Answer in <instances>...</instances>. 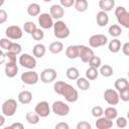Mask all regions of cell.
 <instances>
[{
	"instance_id": "obj_32",
	"label": "cell",
	"mask_w": 129,
	"mask_h": 129,
	"mask_svg": "<svg viewBox=\"0 0 129 129\" xmlns=\"http://www.w3.org/2000/svg\"><path fill=\"white\" fill-rule=\"evenodd\" d=\"M103 114H105V117L110 119V120H114L117 118V115H118V112L116 110V108L114 107H108L105 109V111L103 112Z\"/></svg>"
},
{
	"instance_id": "obj_53",
	"label": "cell",
	"mask_w": 129,
	"mask_h": 129,
	"mask_svg": "<svg viewBox=\"0 0 129 129\" xmlns=\"http://www.w3.org/2000/svg\"><path fill=\"white\" fill-rule=\"evenodd\" d=\"M43 1H44V2H50L51 0H43Z\"/></svg>"
},
{
	"instance_id": "obj_16",
	"label": "cell",
	"mask_w": 129,
	"mask_h": 129,
	"mask_svg": "<svg viewBox=\"0 0 129 129\" xmlns=\"http://www.w3.org/2000/svg\"><path fill=\"white\" fill-rule=\"evenodd\" d=\"M4 72H5L6 77L14 78L18 73V67H17L16 62H6L5 68H4Z\"/></svg>"
},
{
	"instance_id": "obj_5",
	"label": "cell",
	"mask_w": 129,
	"mask_h": 129,
	"mask_svg": "<svg viewBox=\"0 0 129 129\" xmlns=\"http://www.w3.org/2000/svg\"><path fill=\"white\" fill-rule=\"evenodd\" d=\"M52 112L60 117H64L70 113V106L62 101H55L51 105Z\"/></svg>"
},
{
	"instance_id": "obj_23",
	"label": "cell",
	"mask_w": 129,
	"mask_h": 129,
	"mask_svg": "<svg viewBox=\"0 0 129 129\" xmlns=\"http://www.w3.org/2000/svg\"><path fill=\"white\" fill-rule=\"evenodd\" d=\"M27 13L29 16H38L40 13V6L37 3H30L27 6Z\"/></svg>"
},
{
	"instance_id": "obj_15",
	"label": "cell",
	"mask_w": 129,
	"mask_h": 129,
	"mask_svg": "<svg viewBox=\"0 0 129 129\" xmlns=\"http://www.w3.org/2000/svg\"><path fill=\"white\" fill-rule=\"evenodd\" d=\"M49 14L50 16L52 17V19H56V20H59L61 17H63L64 15V10H63V7L61 5H58V4H54L50 7L49 9Z\"/></svg>"
},
{
	"instance_id": "obj_35",
	"label": "cell",
	"mask_w": 129,
	"mask_h": 129,
	"mask_svg": "<svg viewBox=\"0 0 129 129\" xmlns=\"http://www.w3.org/2000/svg\"><path fill=\"white\" fill-rule=\"evenodd\" d=\"M36 28H37V27H36V24H35L34 22H32V21H26V22L23 24V29H24V31H25L26 33H28V34H31Z\"/></svg>"
},
{
	"instance_id": "obj_47",
	"label": "cell",
	"mask_w": 129,
	"mask_h": 129,
	"mask_svg": "<svg viewBox=\"0 0 129 129\" xmlns=\"http://www.w3.org/2000/svg\"><path fill=\"white\" fill-rule=\"evenodd\" d=\"M69 128H70L69 124H67L64 122H59L55 125V129H69Z\"/></svg>"
},
{
	"instance_id": "obj_18",
	"label": "cell",
	"mask_w": 129,
	"mask_h": 129,
	"mask_svg": "<svg viewBox=\"0 0 129 129\" xmlns=\"http://www.w3.org/2000/svg\"><path fill=\"white\" fill-rule=\"evenodd\" d=\"M96 20H97V24L100 26V27H104L108 24L109 22V15L107 14V12L105 11H100L97 13V16H96Z\"/></svg>"
},
{
	"instance_id": "obj_44",
	"label": "cell",
	"mask_w": 129,
	"mask_h": 129,
	"mask_svg": "<svg viewBox=\"0 0 129 129\" xmlns=\"http://www.w3.org/2000/svg\"><path fill=\"white\" fill-rule=\"evenodd\" d=\"M92 126L87 121H81L77 124V129H91Z\"/></svg>"
},
{
	"instance_id": "obj_6",
	"label": "cell",
	"mask_w": 129,
	"mask_h": 129,
	"mask_svg": "<svg viewBox=\"0 0 129 129\" xmlns=\"http://www.w3.org/2000/svg\"><path fill=\"white\" fill-rule=\"evenodd\" d=\"M19 63L28 70H32L36 67V59L34 56L28 54V53H22L19 56Z\"/></svg>"
},
{
	"instance_id": "obj_43",
	"label": "cell",
	"mask_w": 129,
	"mask_h": 129,
	"mask_svg": "<svg viewBox=\"0 0 129 129\" xmlns=\"http://www.w3.org/2000/svg\"><path fill=\"white\" fill-rule=\"evenodd\" d=\"M5 57H6V62H16V54L9 50L5 53Z\"/></svg>"
},
{
	"instance_id": "obj_10",
	"label": "cell",
	"mask_w": 129,
	"mask_h": 129,
	"mask_svg": "<svg viewBox=\"0 0 129 129\" xmlns=\"http://www.w3.org/2000/svg\"><path fill=\"white\" fill-rule=\"evenodd\" d=\"M39 80V76L34 71H28L21 75V81L22 83L26 85H35Z\"/></svg>"
},
{
	"instance_id": "obj_20",
	"label": "cell",
	"mask_w": 129,
	"mask_h": 129,
	"mask_svg": "<svg viewBox=\"0 0 129 129\" xmlns=\"http://www.w3.org/2000/svg\"><path fill=\"white\" fill-rule=\"evenodd\" d=\"M115 6V0H99V7L102 11L109 12Z\"/></svg>"
},
{
	"instance_id": "obj_13",
	"label": "cell",
	"mask_w": 129,
	"mask_h": 129,
	"mask_svg": "<svg viewBox=\"0 0 129 129\" xmlns=\"http://www.w3.org/2000/svg\"><path fill=\"white\" fill-rule=\"evenodd\" d=\"M38 23L43 29H49L53 26V20L49 13H40L38 15Z\"/></svg>"
},
{
	"instance_id": "obj_22",
	"label": "cell",
	"mask_w": 129,
	"mask_h": 129,
	"mask_svg": "<svg viewBox=\"0 0 129 129\" xmlns=\"http://www.w3.org/2000/svg\"><path fill=\"white\" fill-rule=\"evenodd\" d=\"M66 55L70 59H75L79 55V47L78 45H70L66 49Z\"/></svg>"
},
{
	"instance_id": "obj_50",
	"label": "cell",
	"mask_w": 129,
	"mask_h": 129,
	"mask_svg": "<svg viewBox=\"0 0 129 129\" xmlns=\"http://www.w3.org/2000/svg\"><path fill=\"white\" fill-rule=\"evenodd\" d=\"M5 60H6V57H5V53L0 49V64H2V63H4L5 62Z\"/></svg>"
},
{
	"instance_id": "obj_27",
	"label": "cell",
	"mask_w": 129,
	"mask_h": 129,
	"mask_svg": "<svg viewBox=\"0 0 129 129\" xmlns=\"http://www.w3.org/2000/svg\"><path fill=\"white\" fill-rule=\"evenodd\" d=\"M91 84H90V81L87 79V78H78L77 79V87L82 90V91H87L89 90Z\"/></svg>"
},
{
	"instance_id": "obj_24",
	"label": "cell",
	"mask_w": 129,
	"mask_h": 129,
	"mask_svg": "<svg viewBox=\"0 0 129 129\" xmlns=\"http://www.w3.org/2000/svg\"><path fill=\"white\" fill-rule=\"evenodd\" d=\"M48 49H49V51H50L51 53L56 54V53H59V52L62 51V49H63V44H62V42H60V41H53V42H51V43L49 44Z\"/></svg>"
},
{
	"instance_id": "obj_12",
	"label": "cell",
	"mask_w": 129,
	"mask_h": 129,
	"mask_svg": "<svg viewBox=\"0 0 129 129\" xmlns=\"http://www.w3.org/2000/svg\"><path fill=\"white\" fill-rule=\"evenodd\" d=\"M78 47H79V55H78V57H80L83 62H88L91 59V57L94 55L93 49L89 48L88 46L83 45V44L78 45Z\"/></svg>"
},
{
	"instance_id": "obj_37",
	"label": "cell",
	"mask_w": 129,
	"mask_h": 129,
	"mask_svg": "<svg viewBox=\"0 0 129 129\" xmlns=\"http://www.w3.org/2000/svg\"><path fill=\"white\" fill-rule=\"evenodd\" d=\"M118 95H119V99H121L124 102H128L129 101V87L119 91Z\"/></svg>"
},
{
	"instance_id": "obj_40",
	"label": "cell",
	"mask_w": 129,
	"mask_h": 129,
	"mask_svg": "<svg viewBox=\"0 0 129 129\" xmlns=\"http://www.w3.org/2000/svg\"><path fill=\"white\" fill-rule=\"evenodd\" d=\"M103 112H104V110H103V108L101 106H95V107L92 108V111H91L92 115L94 117H96V118L101 117L103 115Z\"/></svg>"
},
{
	"instance_id": "obj_38",
	"label": "cell",
	"mask_w": 129,
	"mask_h": 129,
	"mask_svg": "<svg viewBox=\"0 0 129 129\" xmlns=\"http://www.w3.org/2000/svg\"><path fill=\"white\" fill-rule=\"evenodd\" d=\"M31 35H32V38H33L34 40H41V39L44 37V32L42 31V29L36 28V29L31 33Z\"/></svg>"
},
{
	"instance_id": "obj_4",
	"label": "cell",
	"mask_w": 129,
	"mask_h": 129,
	"mask_svg": "<svg viewBox=\"0 0 129 129\" xmlns=\"http://www.w3.org/2000/svg\"><path fill=\"white\" fill-rule=\"evenodd\" d=\"M2 113L4 116L11 117L16 113L17 110V102L14 99H8L2 104Z\"/></svg>"
},
{
	"instance_id": "obj_30",
	"label": "cell",
	"mask_w": 129,
	"mask_h": 129,
	"mask_svg": "<svg viewBox=\"0 0 129 129\" xmlns=\"http://www.w3.org/2000/svg\"><path fill=\"white\" fill-rule=\"evenodd\" d=\"M99 74H101L105 78H109L113 75V68L109 64H103V66L100 67Z\"/></svg>"
},
{
	"instance_id": "obj_48",
	"label": "cell",
	"mask_w": 129,
	"mask_h": 129,
	"mask_svg": "<svg viewBox=\"0 0 129 129\" xmlns=\"http://www.w3.org/2000/svg\"><path fill=\"white\" fill-rule=\"evenodd\" d=\"M122 51L125 55H129V42H125L122 46Z\"/></svg>"
},
{
	"instance_id": "obj_51",
	"label": "cell",
	"mask_w": 129,
	"mask_h": 129,
	"mask_svg": "<svg viewBox=\"0 0 129 129\" xmlns=\"http://www.w3.org/2000/svg\"><path fill=\"white\" fill-rule=\"evenodd\" d=\"M5 123V117L4 115H0V127H2Z\"/></svg>"
},
{
	"instance_id": "obj_17",
	"label": "cell",
	"mask_w": 129,
	"mask_h": 129,
	"mask_svg": "<svg viewBox=\"0 0 129 129\" xmlns=\"http://www.w3.org/2000/svg\"><path fill=\"white\" fill-rule=\"evenodd\" d=\"M113 126V121L106 117H98L96 121V127L98 129H110Z\"/></svg>"
},
{
	"instance_id": "obj_7",
	"label": "cell",
	"mask_w": 129,
	"mask_h": 129,
	"mask_svg": "<svg viewBox=\"0 0 129 129\" xmlns=\"http://www.w3.org/2000/svg\"><path fill=\"white\" fill-rule=\"evenodd\" d=\"M108 38L104 34H94L89 38V44L93 48H97L107 44Z\"/></svg>"
},
{
	"instance_id": "obj_52",
	"label": "cell",
	"mask_w": 129,
	"mask_h": 129,
	"mask_svg": "<svg viewBox=\"0 0 129 129\" xmlns=\"http://www.w3.org/2000/svg\"><path fill=\"white\" fill-rule=\"evenodd\" d=\"M4 2H5V0H0V7H1V6L4 4Z\"/></svg>"
},
{
	"instance_id": "obj_45",
	"label": "cell",
	"mask_w": 129,
	"mask_h": 129,
	"mask_svg": "<svg viewBox=\"0 0 129 129\" xmlns=\"http://www.w3.org/2000/svg\"><path fill=\"white\" fill-rule=\"evenodd\" d=\"M60 2V5L62 7H66V8H69V7H72L75 3V0H59Z\"/></svg>"
},
{
	"instance_id": "obj_36",
	"label": "cell",
	"mask_w": 129,
	"mask_h": 129,
	"mask_svg": "<svg viewBox=\"0 0 129 129\" xmlns=\"http://www.w3.org/2000/svg\"><path fill=\"white\" fill-rule=\"evenodd\" d=\"M88 62H89V64H90V67H92V68H96V69H99V68L101 67V64H102V60H101V58H100L99 56H96L95 54L91 57V59H90Z\"/></svg>"
},
{
	"instance_id": "obj_29",
	"label": "cell",
	"mask_w": 129,
	"mask_h": 129,
	"mask_svg": "<svg viewBox=\"0 0 129 129\" xmlns=\"http://www.w3.org/2000/svg\"><path fill=\"white\" fill-rule=\"evenodd\" d=\"M66 75H67L68 79L75 81V80H77V79L80 77V72H79V70H78L77 68H75V67H71V68H69V69L67 70Z\"/></svg>"
},
{
	"instance_id": "obj_9",
	"label": "cell",
	"mask_w": 129,
	"mask_h": 129,
	"mask_svg": "<svg viewBox=\"0 0 129 129\" xmlns=\"http://www.w3.org/2000/svg\"><path fill=\"white\" fill-rule=\"evenodd\" d=\"M22 29L20 26L18 25H11V26H8L5 30V34L7 36V38L9 39H14V40H17V39H20L22 37Z\"/></svg>"
},
{
	"instance_id": "obj_19",
	"label": "cell",
	"mask_w": 129,
	"mask_h": 129,
	"mask_svg": "<svg viewBox=\"0 0 129 129\" xmlns=\"http://www.w3.org/2000/svg\"><path fill=\"white\" fill-rule=\"evenodd\" d=\"M18 101L23 104V105H27L32 101V94L29 91H22L18 94Z\"/></svg>"
},
{
	"instance_id": "obj_1",
	"label": "cell",
	"mask_w": 129,
	"mask_h": 129,
	"mask_svg": "<svg viewBox=\"0 0 129 129\" xmlns=\"http://www.w3.org/2000/svg\"><path fill=\"white\" fill-rule=\"evenodd\" d=\"M53 90L56 94L64 97L66 101L70 102V103H74L79 99V93L78 91L70 84L62 82V81H58L56 83H54L53 85Z\"/></svg>"
},
{
	"instance_id": "obj_31",
	"label": "cell",
	"mask_w": 129,
	"mask_h": 129,
	"mask_svg": "<svg viewBox=\"0 0 129 129\" xmlns=\"http://www.w3.org/2000/svg\"><path fill=\"white\" fill-rule=\"evenodd\" d=\"M39 118H40V117H39L35 112H27L26 115H25L26 121H27L29 124H32V125L37 124V123L39 122Z\"/></svg>"
},
{
	"instance_id": "obj_25",
	"label": "cell",
	"mask_w": 129,
	"mask_h": 129,
	"mask_svg": "<svg viewBox=\"0 0 129 129\" xmlns=\"http://www.w3.org/2000/svg\"><path fill=\"white\" fill-rule=\"evenodd\" d=\"M74 6H75V8H76L77 11H79V12H85V11L88 10L89 3H88L87 0H75Z\"/></svg>"
},
{
	"instance_id": "obj_3",
	"label": "cell",
	"mask_w": 129,
	"mask_h": 129,
	"mask_svg": "<svg viewBox=\"0 0 129 129\" xmlns=\"http://www.w3.org/2000/svg\"><path fill=\"white\" fill-rule=\"evenodd\" d=\"M115 15L119 24L125 28H129V12L123 6H118L115 9Z\"/></svg>"
},
{
	"instance_id": "obj_14",
	"label": "cell",
	"mask_w": 129,
	"mask_h": 129,
	"mask_svg": "<svg viewBox=\"0 0 129 129\" xmlns=\"http://www.w3.org/2000/svg\"><path fill=\"white\" fill-rule=\"evenodd\" d=\"M104 99L109 105H117L120 100L117 91L113 89H107L104 92Z\"/></svg>"
},
{
	"instance_id": "obj_8",
	"label": "cell",
	"mask_w": 129,
	"mask_h": 129,
	"mask_svg": "<svg viewBox=\"0 0 129 129\" xmlns=\"http://www.w3.org/2000/svg\"><path fill=\"white\" fill-rule=\"evenodd\" d=\"M57 77V73L54 69L51 68H47L44 69L41 74H40V81L44 84H49L51 82H53Z\"/></svg>"
},
{
	"instance_id": "obj_11",
	"label": "cell",
	"mask_w": 129,
	"mask_h": 129,
	"mask_svg": "<svg viewBox=\"0 0 129 129\" xmlns=\"http://www.w3.org/2000/svg\"><path fill=\"white\" fill-rule=\"evenodd\" d=\"M34 112L41 118H45L50 114V108L46 101H41L36 104L34 108Z\"/></svg>"
},
{
	"instance_id": "obj_26",
	"label": "cell",
	"mask_w": 129,
	"mask_h": 129,
	"mask_svg": "<svg viewBox=\"0 0 129 129\" xmlns=\"http://www.w3.org/2000/svg\"><path fill=\"white\" fill-rule=\"evenodd\" d=\"M108 48H109V50H110L111 52H113V53L118 52V51L121 49V41H120L118 38L112 39V40L109 42V44H108Z\"/></svg>"
},
{
	"instance_id": "obj_34",
	"label": "cell",
	"mask_w": 129,
	"mask_h": 129,
	"mask_svg": "<svg viewBox=\"0 0 129 129\" xmlns=\"http://www.w3.org/2000/svg\"><path fill=\"white\" fill-rule=\"evenodd\" d=\"M108 32H109V34H110L112 37H118V36L121 35L122 29H121V27H120L118 24H112V25L109 27Z\"/></svg>"
},
{
	"instance_id": "obj_33",
	"label": "cell",
	"mask_w": 129,
	"mask_h": 129,
	"mask_svg": "<svg viewBox=\"0 0 129 129\" xmlns=\"http://www.w3.org/2000/svg\"><path fill=\"white\" fill-rule=\"evenodd\" d=\"M98 76H99V71H98V69H96V68L90 67V68L86 71V78H87L88 80H90V81L96 80V79L98 78Z\"/></svg>"
},
{
	"instance_id": "obj_2",
	"label": "cell",
	"mask_w": 129,
	"mask_h": 129,
	"mask_svg": "<svg viewBox=\"0 0 129 129\" xmlns=\"http://www.w3.org/2000/svg\"><path fill=\"white\" fill-rule=\"evenodd\" d=\"M52 27H53V34L56 38L63 39L70 35V28L64 23V21L56 20V22L53 23Z\"/></svg>"
},
{
	"instance_id": "obj_41",
	"label": "cell",
	"mask_w": 129,
	"mask_h": 129,
	"mask_svg": "<svg viewBox=\"0 0 129 129\" xmlns=\"http://www.w3.org/2000/svg\"><path fill=\"white\" fill-rule=\"evenodd\" d=\"M11 43H12V41L9 40V38H1L0 39V47L3 48V49L8 50L10 45H11Z\"/></svg>"
},
{
	"instance_id": "obj_42",
	"label": "cell",
	"mask_w": 129,
	"mask_h": 129,
	"mask_svg": "<svg viewBox=\"0 0 129 129\" xmlns=\"http://www.w3.org/2000/svg\"><path fill=\"white\" fill-rule=\"evenodd\" d=\"M116 125L118 128H125L127 126V119L125 117H118L116 120Z\"/></svg>"
},
{
	"instance_id": "obj_39",
	"label": "cell",
	"mask_w": 129,
	"mask_h": 129,
	"mask_svg": "<svg viewBox=\"0 0 129 129\" xmlns=\"http://www.w3.org/2000/svg\"><path fill=\"white\" fill-rule=\"evenodd\" d=\"M8 50H9V51H11V52H13V53H15V54L17 55V54H19V53L21 52V50H22V47H21V45H20L19 43H16V42H12Z\"/></svg>"
},
{
	"instance_id": "obj_49",
	"label": "cell",
	"mask_w": 129,
	"mask_h": 129,
	"mask_svg": "<svg viewBox=\"0 0 129 129\" xmlns=\"http://www.w3.org/2000/svg\"><path fill=\"white\" fill-rule=\"evenodd\" d=\"M10 128H15V129H23L24 128V125L22 123H19V122H16V123H13L10 125Z\"/></svg>"
},
{
	"instance_id": "obj_21",
	"label": "cell",
	"mask_w": 129,
	"mask_h": 129,
	"mask_svg": "<svg viewBox=\"0 0 129 129\" xmlns=\"http://www.w3.org/2000/svg\"><path fill=\"white\" fill-rule=\"evenodd\" d=\"M45 51H46L45 46H44L43 44H41V43H37V44H35V45L33 46V48H32L33 56L38 57V58H41V57L45 54Z\"/></svg>"
},
{
	"instance_id": "obj_46",
	"label": "cell",
	"mask_w": 129,
	"mask_h": 129,
	"mask_svg": "<svg viewBox=\"0 0 129 129\" xmlns=\"http://www.w3.org/2000/svg\"><path fill=\"white\" fill-rule=\"evenodd\" d=\"M7 18H8L7 12L4 9H0V24L6 22L7 21Z\"/></svg>"
},
{
	"instance_id": "obj_28",
	"label": "cell",
	"mask_w": 129,
	"mask_h": 129,
	"mask_svg": "<svg viewBox=\"0 0 129 129\" xmlns=\"http://www.w3.org/2000/svg\"><path fill=\"white\" fill-rule=\"evenodd\" d=\"M114 87H115V89H116L117 91H121V90H123V89L129 87V82H128V80L125 79V78H119V79H117V80L115 81Z\"/></svg>"
}]
</instances>
